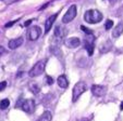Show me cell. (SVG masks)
<instances>
[{"mask_svg":"<svg viewBox=\"0 0 123 121\" xmlns=\"http://www.w3.org/2000/svg\"><path fill=\"white\" fill-rule=\"evenodd\" d=\"M40 35H42V29H40V27H38V26H32V27H30L27 36L31 41L37 40Z\"/></svg>","mask_w":123,"mask_h":121,"instance_id":"obj_8","label":"cell"},{"mask_svg":"<svg viewBox=\"0 0 123 121\" xmlns=\"http://www.w3.org/2000/svg\"><path fill=\"white\" fill-rule=\"evenodd\" d=\"M23 43V38L22 37H19V38H15V39H11L8 43V47H9L10 50H15L16 48L22 46Z\"/></svg>","mask_w":123,"mask_h":121,"instance_id":"obj_12","label":"cell"},{"mask_svg":"<svg viewBox=\"0 0 123 121\" xmlns=\"http://www.w3.org/2000/svg\"><path fill=\"white\" fill-rule=\"evenodd\" d=\"M52 119V115L50 111H45L39 118L37 119V121H51Z\"/></svg>","mask_w":123,"mask_h":121,"instance_id":"obj_17","label":"cell"},{"mask_svg":"<svg viewBox=\"0 0 123 121\" xmlns=\"http://www.w3.org/2000/svg\"><path fill=\"white\" fill-rule=\"evenodd\" d=\"M57 82H58L59 87L62 88V89H67V88L69 87V81H68L67 77H65L64 75L59 76L58 79H57Z\"/></svg>","mask_w":123,"mask_h":121,"instance_id":"obj_13","label":"cell"},{"mask_svg":"<svg viewBox=\"0 0 123 121\" xmlns=\"http://www.w3.org/2000/svg\"><path fill=\"white\" fill-rule=\"evenodd\" d=\"M19 106L22 108L23 111L27 112V114H33L35 111V102H34V100H31V98L24 100L20 104H16L15 107H19Z\"/></svg>","mask_w":123,"mask_h":121,"instance_id":"obj_4","label":"cell"},{"mask_svg":"<svg viewBox=\"0 0 123 121\" xmlns=\"http://www.w3.org/2000/svg\"><path fill=\"white\" fill-rule=\"evenodd\" d=\"M91 91L95 96L101 97V96H104L107 93V88L105 85H100V84H93L91 88Z\"/></svg>","mask_w":123,"mask_h":121,"instance_id":"obj_9","label":"cell"},{"mask_svg":"<svg viewBox=\"0 0 123 121\" xmlns=\"http://www.w3.org/2000/svg\"><path fill=\"white\" fill-rule=\"evenodd\" d=\"M65 34V29L63 27H61V25H57L56 28H55V34H54V42L55 46H60V43L62 42L63 38H64Z\"/></svg>","mask_w":123,"mask_h":121,"instance_id":"obj_5","label":"cell"},{"mask_svg":"<svg viewBox=\"0 0 123 121\" xmlns=\"http://www.w3.org/2000/svg\"><path fill=\"white\" fill-rule=\"evenodd\" d=\"M77 121H89V118H82V119H80V120H77Z\"/></svg>","mask_w":123,"mask_h":121,"instance_id":"obj_27","label":"cell"},{"mask_svg":"<svg viewBox=\"0 0 123 121\" xmlns=\"http://www.w3.org/2000/svg\"><path fill=\"white\" fill-rule=\"evenodd\" d=\"M81 28H82V30H84V32H85L87 35H89V34H91V30H89V29H87V28H86L85 26H81Z\"/></svg>","mask_w":123,"mask_h":121,"instance_id":"obj_24","label":"cell"},{"mask_svg":"<svg viewBox=\"0 0 123 121\" xmlns=\"http://www.w3.org/2000/svg\"><path fill=\"white\" fill-rule=\"evenodd\" d=\"M111 49H112V42L110 41V40H107V41H105L104 43H101V46H100V48H99V51L101 53H107V52H109Z\"/></svg>","mask_w":123,"mask_h":121,"instance_id":"obj_15","label":"cell"},{"mask_svg":"<svg viewBox=\"0 0 123 121\" xmlns=\"http://www.w3.org/2000/svg\"><path fill=\"white\" fill-rule=\"evenodd\" d=\"M76 13H77V10H76V5H71V7L68 9V11L65 12V14L63 15L62 17V23L63 24H68L70 23L71 21L74 20V17L76 16Z\"/></svg>","mask_w":123,"mask_h":121,"instance_id":"obj_7","label":"cell"},{"mask_svg":"<svg viewBox=\"0 0 123 121\" xmlns=\"http://www.w3.org/2000/svg\"><path fill=\"white\" fill-rule=\"evenodd\" d=\"M120 109H121V110H123V102L121 103V105H120Z\"/></svg>","mask_w":123,"mask_h":121,"instance_id":"obj_28","label":"cell"},{"mask_svg":"<svg viewBox=\"0 0 123 121\" xmlns=\"http://www.w3.org/2000/svg\"><path fill=\"white\" fill-rule=\"evenodd\" d=\"M45 67H46V61H39L31 68V70L28 71V76L31 78L38 77L45 71Z\"/></svg>","mask_w":123,"mask_h":121,"instance_id":"obj_3","label":"cell"},{"mask_svg":"<svg viewBox=\"0 0 123 121\" xmlns=\"http://www.w3.org/2000/svg\"><path fill=\"white\" fill-rule=\"evenodd\" d=\"M6 87H7V82H6V81H2V82H0V92L3 91V90L6 89Z\"/></svg>","mask_w":123,"mask_h":121,"instance_id":"obj_22","label":"cell"},{"mask_svg":"<svg viewBox=\"0 0 123 121\" xmlns=\"http://www.w3.org/2000/svg\"><path fill=\"white\" fill-rule=\"evenodd\" d=\"M15 22H16V21L9 22V23H7V24H6V25H5V27H6V28H9V27H11V26H13L14 24H15Z\"/></svg>","mask_w":123,"mask_h":121,"instance_id":"obj_23","label":"cell"},{"mask_svg":"<svg viewBox=\"0 0 123 121\" xmlns=\"http://www.w3.org/2000/svg\"><path fill=\"white\" fill-rule=\"evenodd\" d=\"M111 27H113V22H112L111 20H107L106 23H105V29L108 30V29H110Z\"/></svg>","mask_w":123,"mask_h":121,"instance_id":"obj_20","label":"cell"},{"mask_svg":"<svg viewBox=\"0 0 123 121\" xmlns=\"http://www.w3.org/2000/svg\"><path fill=\"white\" fill-rule=\"evenodd\" d=\"M31 23H32V20H28V21H26L25 23H24V26H26V27H27V26L31 25Z\"/></svg>","mask_w":123,"mask_h":121,"instance_id":"obj_25","label":"cell"},{"mask_svg":"<svg viewBox=\"0 0 123 121\" xmlns=\"http://www.w3.org/2000/svg\"><path fill=\"white\" fill-rule=\"evenodd\" d=\"M9 105H10V100L8 98H5V100L0 102V109H6V108L9 107Z\"/></svg>","mask_w":123,"mask_h":121,"instance_id":"obj_18","label":"cell"},{"mask_svg":"<svg viewBox=\"0 0 123 121\" xmlns=\"http://www.w3.org/2000/svg\"><path fill=\"white\" fill-rule=\"evenodd\" d=\"M123 34V22H120L118 25L114 27L113 32H112V37L113 38H118Z\"/></svg>","mask_w":123,"mask_h":121,"instance_id":"obj_14","label":"cell"},{"mask_svg":"<svg viewBox=\"0 0 123 121\" xmlns=\"http://www.w3.org/2000/svg\"><path fill=\"white\" fill-rule=\"evenodd\" d=\"M5 51H6V50H5V48L0 46V55H2L3 53H5Z\"/></svg>","mask_w":123,"mask_h":121,"instance_id":"obj_26","label":"cell"},{"mask_svg":"<svg viewBox=\"0 0 123 121\" xmlns=\"http://www.w3.org/2000/svg\"><path fill=\"white\" fill-rule=\"evenodd\" d=\"M50 50H51V52L54 53L55 55H57V56H60V53H61V51H60V49H59V47L58 46H52L50 48Z\"/></svg>","mask_w":123,"mask_h":121,"instance_id":"obj_19","label":"cell"},{"mask_svg":"<svg viewBox=\"0 0 123 121\" xmlns=\"http://www.w3.org/2000/svg\"><path fill=\"white\" fill-rule=\"evenodd\" d=\"M58 14H59V13L52 14V15H50V16H49V17L46 20V22H45V32H48L49 30H50V28L52 27V25H54L55 21H56V18L58 17Z\"/></svg>","mask_w":123,"mask_h":121,"instance_id":"obj_11","label":"cell"},{"mask_svg":"<svg viewBox=\"0 0 123 121\" xmlns=\"http://www.w3.org/2000/svg\"><path fill=\"white\" fill-rule=\"evenodd\" d=\"M86 90H87L86 83L83 82V81H79V82L74 85V88H73V90H72V102L75 103L80 98V96H81Z\"/></svg>","mask_w":123,"mask_h":121,"instance_id":"obj_2","label":"cell"},{"mask_svg":"<svg viewBox=\"0 0 123 121\" xmlns=\"http://www.w3.org/2000/svg\"><path fill=\"white\" fill-rule=\"evenodd\" d=\"M64 44L67 48L69 49H75L81 44V40L77 37H71V38H68L64 41Z\"/></svg>","mask_w":123,"mask_h":121,"instance_id":"obj_10","label":"cell"},{"mask_svg":"<svg viewBox=\"0 0 123 121\" xmlns=\"http://www.w3.org/2000/svg\"><path fill=\"white\" fill-rule=\"evenodd\" d=\"M110 1H111V2H116L117 0H110Z\"/></svg>","mask_w":123,"mask_h":121,"instance_id":"obj_29","label":"cell"},{"mask_svg":"<svg viewBox=\"0 0 123 121\" xmlns=\"http://www.w3.org/2000/svg\"><path fill=\"white\" fill-rule=\"evenodd\" d=\"M94 41H95V37H94V35L89 34V35H86L85 36L84 43H85V49L87 50V53H88L89 56H92V55L94 54V49H95Z\"/></svg>","mask_w":123,"mask_h":121,"instance_id":"obj_6","label":"cell"},{"mask_svg":"<svg viewBox=\"0 0 123 121\" xmlns=\"http://www.w3.org/2000/svg\"><path fill=\"white\" fill-rule=\"evenodd\" d=\"M46 82L48 85H51L54 83V78L50 77V76H46Z\"/></svg>","mask_w":123,"mask_h":121,"instance_id":"obj_21","label":"cell"},{"mask_svg":"<svg viewBox=\"0 0 123 121\" xmlns=\"http://www.w3.org/2000/svg\"><path fill=\"white\" fill-rule=\"evenodd\" d=\"M28 88H30L31 92H32L33 94H37V93H39V91H40V87L38 85V83H36V82H30L28 83Z\"/></svg>","mask_w":123,"mask_h":121,"instance_id":"obj_16","label":"cell"},{"mask_svg":"<svg viewBox=\"0 0 123 121\" xmlns=\"http://www.w3.org/2000/svg\"><path fill=\"white\" fill-rule=\"evenodd\" d=\"M84 20H85V22H87V23H89V24L99 23L102 20V14H101V12L98 11V10L92 9V10H88V11L85 12V14H84Z\"/></svg>","mask_w":123,"mask_h":121,"instance_id":"obj_1","label":"cell"}]
</instances>
